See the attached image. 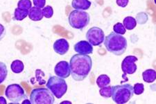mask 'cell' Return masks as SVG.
Wrapping results in <instances>:
<instances>
[{
	"instance_id": "6da1fadb",
	"label": "cell",
	"mask_w": 156,
	"mask_h": 104,
	"mask_svg": "<svg viewBox=\"0 0 156 104\" xmlns=\"http://www.w3.org/2000/svg\"><path fill=\"white\" fill-rule=\"evenodd\" d=\"M69 67L73 79L82 81L87 77L92 70V58L86 54H75L70 59Z\"/></svg>"
},
{
	"instance_id": "7a4b0ae2",
	"label": "cell",
	"mask_w": 156,
	"mask_h": 104,
	"mask_svg": "<svg viewBox=\"0 0 156 104\" xmlns=\"http://www.w3.org/2000/svg\"><path fill=\"white\" fill-rule=\"evenodd\" d=\"M104 45L108 52L115 56L124 54L127 49V40L122 35L111 32L105 38Z\"/></svg>"
},
{
	"instance_id": "3957f363",
	"label": "cell",
	"mask_w": 156,
	"mask_h": 104,
	"mask_svg": "<svg viewBox=\"0 0 156 104\" xmlns=\"http://www.w3.org/2000/svg\"><path fill=\"white\" fill-rule=\"evenodd\" d=\"M134 95L133 86L126 83L124 85L112 86V99L116 103H126L130 101Z\"/></svg>"
},
{
	"instance_id": "277c9868",
	"label": "cell",
	"mask_w": 156,
	"mask_h": 104,
	"mask_svg": "<svg viewBox=\"0 0 156 104\" xmlns=\"http://www.w3.org/2000/svg\"><path fill=\"white\" fill-rule=\"evenodd\" d=\"M68 21L69 25L72 28L81 30L89 24L90 17L88 13L75 9L69 13Z\"/></svg>"
},
{
	"instance_id": "5b68a950",
	"label": "cell",
	"mask_w": 156,
	"mask_h": 104,
	"mask_svg": "<svg viewBox=\"0 0 156 104\" xmlns=\"http://www.w3.org/2000/svg\"><path fill=\"white\" fill-rule=\"evenodd\" d=\"M30 101L32 104H53L55 98L48 88H36L31 91Z\"/></svg>"
},
{
	"instance_id": "8992f818",
	"label": "cell",
	"mask_w": 156,
	"mask_h": 104,
	"mask_svg": "<svg viewBox=\"0 0 156 104\" xmlns=\"http://www.w3.org/2000/svg\"><path fill=\"white\" fill-rule=\"evenodd\" d=\"M47 88L57 99H61L67 91V85L64 78L51 76L47 83Z\"/></svg>"
},
{
	"instance_id": "52a82bcc",
	"label": "cell",
	"mask_w": 156,
	"mask_h": 104,
	"mask_svg": "<svg viewBox=\"0 0 156 104\" xmlns=\"http://www.w3.org/2000/svg\"><path fill=\"white\" fill-rule=\"evenodd\" d=\"M5 95L12 103H20L26 99L24 89L19 84L9 85L5 90Z\"/></svg>"
},
{
	"instance_id": "ba28073f",
	"label": "cell",
	"mask_w": 156,
	"mask_h": 104,
	"mask_svg": "<svg viewBox=\"0 0 156 104\" xmlns=\"http://www.w3.org/2000/svg\"><path fill=\"white\" fill-rule=\"evenodd\" d=\"M86 39L93 46H99L104 41V32L99 27H92L87 31Z\"/></svg>"
},
{
	"instance_id": "9c48e42d",
	"label": "cell",
	"mask_w": 156,
	"mask_h": 104,
	"mask_svg": "<svg viewBox=\"0 0 156 104\" xmlns=\"http://www.w3.org/2000/svg\"><path fill=\"white\" fill-rule=\"evenodd\" d=\"M137 60V58L134 56H128L124 58L122 63V70L124 72V77L126 74H133L136 72L137 67L135 63Z\"/></svg>"
},
{
	"instance_id": "30bf717a",
	"label": "cell",
	"mask_w": 156,
	"mask_h": 104,
	"mask_svg": "<svg viewBox=\"0 0 156 104\" xmlns=\"http://www.w3.org/2000/svg\"><path fill=\"white\" fill-rule=\"evenodd\" d=\"M54 72L57 77L62 78H68L71 72H70L69 64L67 61H60L57 63L54 68Z\"/></svg>"
},
{
	"instance_id": "8fae6325",
	"label": "cell",
	"mask_w": 156,
	"mask_h": 104,
	"mask_svg": "<svg viewBox=\"0 0 156 104\" xmlns=\"http://www.w3.org/2000/svg\"><path fill=\"white\" fill-rule=\"evenodd\" d=\"M74 51L78 54L89 55L93 53L92 45L88 41L82 40L79 41L74 45Z\"/></svg>"
},
{
	"instance_id": "7c38bea8",
	"label": "cell",
	"mask_w": 156,
	"mask_h": 104,
	"mask_svg": "<svg viewBox=\"0 0 156 104\" xmlns=\"http://www.w3.org/2000/svg\"><path fill=\"white\" fill-rule=\"evenodd\" d=\"M54 52L59 55H65L69 49V44L67 40L60 38L55 41L53 45Z\"/></svg>"
},
{
	"instance_id": "4fadbf2b",
	"label": "cell",
	"mask_w": 156,
	"mask_h": 104,
	"mask_svg": "<svg viewBox=\"0 0 156 104\" xmlns=\"http://www.w3.org/2000/svg\"><path fill=\"white\" fill-rule=\"evenodd\" d=\"M72 8L80 11H86L91 6V2L89 0H72Z\"/></svg>"
},
{
	"instance_id": "5bb4252c",
	"label": "cell",
	"mask_w": 156,
	"mask_h": 104,
	"mask_svg": "<svg viewBox=\"0 0 156 104\" xmlns=\"http://www.w3.org/2000/svg\"><path fill=\"white\" fill-rule=\"evenodd\" d=\"M29 17L30 20L33 21H40L43 18V13H42V10L37 7H31V9L29 11Z\"/></svg>"
},
{
	"instance_id": "9a60e30c",
	"label": "cell",
	"mask_w": 156,
	"mask_h": 104,
	"mask_svg": "<svg viewBox=\"0 0 156 104\" xmlns=\"http://www.w3.org/2000/svg\"><path fill=\"white\" fill-rule=\"evenodd\" d=\"M142 78L144 82L152 83L154 82L156 78V72L154 70H147L142 73Z\"/></svg>"
},
{
	"instance_id": "2e32d148",
	"label": "cell",
	"mask_w": 156,
	"mask_h": 104,
	"mask_svg": "<svg viewBox=\"0 0 156 104\" xmlns=\"http://www.w3.org/2000/svg\"><path fill=\"white\" fill-rule=\"evenodd\" d=\"M123 25L125 27L126 29L133 30L136 27L137 21L134 17L131 16H128L125 17L123 21Z\"/></svg>"
},
{
	"instance_id": "e0dca14e",
	"label": "cell",
	"mask_w": 156,
	"mask_h": 104,
	"mask_svg": "<svg viewBox=\"0 0 156 104\" xmlns=\"http://www.w3.org/2000/svg\"><path fill=\"white\" fill-rule=\"evenodd\" d=\"M12 72L15 74H20L23 72L24 69V65L22 61L20 60H16L12 61L11 65Z\"/></svg>"
},
{
	"instance_id": "ac0fdd59",
	"label": "cell",
	"mask_w": 156,
	"mask_h": 104,
	"mask_svg": "<svg viewBox=\"0 0 156 104\" xmlns=\"http://www.w3.org/2000/svg\"><path fill=\"white\" fill-rule=\"evenodd\" d=\"M28 10L17 8L15 10L14 12V20H17V21H22V20L26 18L27 16H28Z\"/></svg>"
},
{
	"instance_id": "d6986e66",
	"label": "cell",
	"mask_w": 156,
	"mask_h": 104,
	"mask_svg": "<svg viewBox=\"0 0 156 104\" xmlns=\"http://www.w3.org/2000/svg\"><path fill=\"white\" fill-rule=\"evenodd\" d=\"M110 83V78L108 75L101 74L97 79V84L99 88H102Z\"/></svg>"
},
{
	"instance_id": "ffe728a7",
	"label": "cell",
	"mask_w": 156,
	"mask_h": 104,
	"mask_svg": "<svg viewBox=\"0 0 156 104\" xmlns=\"http://www.w3.org/2000/svg\"><path fill=\"white\" fill-rule=\"evenodd\" d=\"M8 75V69L5 63L0 62V84L6 80Z\"/></svg>"
},
{
	"instance_id": "44dd1931",
	"label": "cell",
	"mask_w": 156,
	"mask_h": 104,
	"mask_svg": "<svg viewBox=\"0 0 156 104\" xmlns=\"http://www.w3.org/2000/svg\"><path fill=\"white\" fill-rule=\"evenodd\" d=\"M99 93H100L101 96H103V97H105V98L111 97L112 87L108 85L107 86H105V87H104V88H100Z\"/></svg>"
},
{
	"instance_id": "7402d4cb",
	"label": "cell",
	"mask_w": 156,
	"mask_h": 104,
	"mask_svg": "<svg viewBox=\"0 0 156 104\" xmlns=\"http://www.w3.org/2000/svg\"><path fill=\"white\" fill-rule=\"evenodd\" d=\"M17 6H18L17 8L29 11L32 7V3L30 0H20L17 3Z\"/></svg>"
},
{
	"instance_id": "603a6c76",
	"label": "cell",
	"mask_w": 156,
	"mask_h": 104,
	"mask_svg": "<svg viewBox=\"0 0 156 104\" xmlns=\"http://www.w3.org/2000/svg\"><path fill=\"white\" fill-rule=\"evenodd\" d=\"M113 31H114L115 33H116V34L124 35L126 34V29H125L124 25L119 22V23H117L114 25V27H113Z\"/></svg>"
},
{
	"instance_id": "cb8c5ba5",
	"label": "cell",
	"mask_w": 156,
	"mask_h": 104,
	"mask_svg": "<svg viewBox=\"0 0 156 104\" xmlns=\"http://www.w3.org/2000/svg\"><path fill=\"white\" fill-rule=\"evenodd\" d=\"M133 92L136 95H140L144 92V85L142 83H135L133 86Z\"/></svg>"
},
{
	"instance_id": "d4e9b609",
	"label": "cell",
	"mask_w": 156,
	"mask_h": 104,
	"mask_svg": "<svg viewBox=\"0 0 156 104\" xmlns=\"http://www.w3.org/2000/svg\"><path fill=\"white\" fill-rule=\"evenodd\" d=\"M42 13H43V16L46 18H51L54 15V10L53 8L50 6H44L42 9Z\"/></svg>"
},
{
	"instance_id": "484cf974",
	"label": "cell",
	"mask_w": 156,
	"mask_h": 104,
	"mask_svg": "<svg viewBox=\"0 0 156 104\" xmlns=\"http://www.w3.org/2000/svg\"><path fill=\"white\" fill-rule=\"evenodd\" d=\"M136 19L138 23L142 24L146 23V22H147L148 16L147 14L144 13H139L137 16Z\"/></svg>"
},
{
	"instance_id": "4316f807",
	"label": "cell",
	"mask_w": 156,
	"mask_h": 104,
	"mask_svg": "<svg viewBox=\"0 0 156 104\" xmlns=\"http://www.w3.org/2000/svg\"><path fill=\"white\" fill-rule=\"evenodd\" d=\"M45 4H46V0H34V6L37 8L43 9Z\"/></svg>"
},
{
	"instance_id": "83f0119b",
	"label": "cell",
	"mask_w": 156,
	"mask_h": 104,
	"mask_svg": "<svg viewBox=\"0 0 156 104\" xmlns=\"http://www.w3.org/2000/svg\"><path fill=\"white\" fill-rule=\"evenodd\" d=\"M128 2H129V0H116V3L118 6L120 7H122V8H125L128 6Z\"/></svg>"
},
{
	"instance_id": "f1b7e54d",
	"label": "cell",
	"mask_w": 156,
	"mask_h": 104,
	"mask_svg": "<svg viewBox=\"0 0 156 104\" xmlns=\"http://www.w3.org/2000/svg\"><path fill=\"white\" fill-rule=\"evenodd\" d=\"M6 34V31H5V28L3 25L0 24V40L3 39V38L5 36Z\"/></svg>"
},
{
	"instance_id": "f546056e",
	"label": "cell",
	"mask_w": 156,
	"mask_h": 104,
	"mask_svg": "<svg viewBox=\"0 0 156 104\" xmlns=\"http://www.w3.org/2000/svg\"><path fill=\"white\" fill-rule=\"evenodd\" d=\"M0 104H6V101L3 96H0Z\"/></svg>"
}]
</instances>
